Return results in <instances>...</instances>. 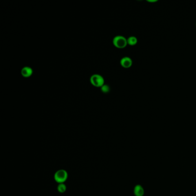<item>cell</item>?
<instances>
[{
  "label": "cell",
  "instance_id": "1",
  "mask_svg": "<svg viewBox=\"0 0 196 196\" xmlns=\"http://www.w3.org/2000/svg\"><path fill=\"white\" fill-rule=\"evenodd\" d=\"M90 81L92 85L97 88H101L104 85L103 77L98 74H94L92 75L90 78Z\"/></svg>",
  "mask_w": 196,
  "mask_h": 196
},
{
  "label": "cell",
  "instance_id": "2",
  "mask_svg": "<svg viewBox=\"0 0 196 196\" xmlns=\"http://www.w3.org/2000/svg\"><path fill=\"white\" fill-rule=\"evenodd\" d=\"M114 46L118 48H123L128 44L127 39L123 36L117 35L114 36L113 39Z\"/></svg>",
  "mask_w": 196,
  "mask_h": 196
},
{
  "label": "cell",
  "instance_id": "3",
  "mask_svg": "<svg viewBox=\"0 0 196 196\" xmlns=\"http://www.w3.org/2000/svg\"><path fill=\"white\" fill-rule=\"evenodd\" d=\"M68 173L67 171L63 169H61L56 171L54 174V180L58 184L64 183L67 180Z\"/></svg>",
  "mask_w": 196,
  "mask_h": 196
},
{
  "label": "cell",
  "instance_id": "4",
  "mask_svg": "<svg viewBox=\"0 0 196 196\" xmlns=\"http://www.w3.org/2000/svg\"><path fill=\"white\" fill-rule=\"evenodd\" d=\"M120 65L124 68H129L132 65V60L129 57H123L120 60Z\"/></svg>",
  "mask_w": 196,
  "mask_h": 196
},
{
  "label": "cell",
  "instance_id": "5",
  "mask_svg": "<svg viewBox=\"0 0 196 196\" xmlns=\"http://www.w3.org/2000/svg\"><path fill=\"white\" fill-rule=\"evenodd\" d=\"M21 74L24 77H30L33 74V69L31 67L25 66L21 69Z\"/></svg>",
  "mask_w": 196,
  "mask_h": 196
},
{
  "label": "cell",
  "instance_id": "6",
  "mask_svg": "<svg viewBox=\"0 0 196 196\" xmlns=\"http://www.w3.org/2000/svg\"><path fill=\"white\" fill-rule=\"evenodd\" d=\"M134 193L135 196H143L145 194V190L140 185H137L135 186Z\"/></svg>",
  "mask_w": 196,
  "mask_h": 196
},
{
  "label": "cell",
  "instance_id": "7",
  "mask_svg": "<svg viewBox=\"0 0 196 196\" xmlns=\"http://www.w3.org/2000/svg\"><path fill=\"white\" fill-rule=\"evenodd\" d=\"M127 42H128V44H129L130 46H134L138 42V39L135 36H129L127 39Z\"/></svg>",
  "mask_w": 196,
  "mask_h": 196
},
{
  "label": "cell",
  "instance_id": "8",
  "mask_svg": "<svg viewBox=\"0 0 196 196\" xmlns=\"http://www.w3.org/2000/svg\"><path fill=\"white\" fill-rule=\"evenodd\" d=\"M67 187L66 185L64 183H62V184H59L58 187H57V190L58 191H59L61 193H63L65 191H66Z\"/></svg>",
  "mask_w": 196,
  "mask_h": 196
},
{
  "label": "cell",
  "instance_id": "9",
  "mask_svg": "<svg viewBox=\"0 0 196 196\" xmlns=\"http://www.w3.org/2000/svg\"><path fill=\"white\" fill-rule=\"evenodd\" d=\"M101 92L103 93H107L110 91V87L108 85H103V86L101 88Z\"/></svg>",
  "mask_w": 196,
  "mask_h": 196
},
{
  "label": "cell",
  "instance_id": "10",
  "mask_svg": "<svg viewBox=\"0 0 196 196\" xmlns=\"http://www.w3.org/2000/svg\"></svg>",
  "mask_w": 196,
  "mask_h": 196
}]
</instances>
